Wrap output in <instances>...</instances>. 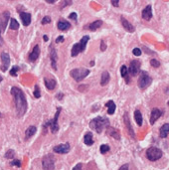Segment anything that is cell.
Returning <instances> with one entry per match:
<instances>
[{
    "mask_svg": "<svg viewBox=\"0 0 169 170\" xmlns=\"http://www.w3.org/2000/svg\"><path fill=\"white\" fill-rule=\"evenodd\" d=\"M11 95H13L15 103V108L16 111H17V116H23L27 111V101H26V95L24 94V92L21 89H19L17 87H12L11 88Z\"/></svg>",
    "mask_w": 169,
    "mask_h": 170,
    "instance_id": "obj_1",
    "label": "cell"
},
{
    "mask_svg": "<svg viewBox=\"0 0 169 170\" xmlns=\"http://www.w3.org/2000/svg\"><path fill=\"white\" fill-rule=\"evenodd\" d=\"M108 127H110V120L107 117L98 116L90 122V127L98 133H102L103 128H107Z\"/></svg>",
    "mask_w": 169,
    "mask_h": 170,
    "instance_id": "obj_2",
    "label": "cell"
},
{
    "mask_svg": "<svg viewBox=\"0 0 169 170\" xmlns=\"http://www.w3.org/2000/svg\"><path fill=\"white\" fill-rule=\"evenodd\" d=\"M90 40V37L89 36H84L83 38L81 39V41L79 43H76L75 45L73 46L72 48V52H71V55L72 57H77L81 52H84V49H86V46H87V43L88 41Z\"/></svg>",
    "mask_w": 169,
    "mask_h": 170,
    "instance_id": "obj_3",
    "label": "cell"
},
{
    "mask_svg": "<svg viewBox=\"0 0 169 170\" xmlns=\"http://www.w3.org/2000/svg\"><path fill=\"white\" fill-rule=\"evenodd\" d=\"M70 75L76 82H80L90 75V70L83 69V68H81V69H74L70 72Z\"/></svg>",
    "mask_w": 169,
    "mask_h": 170,
    "instance_id": "obj_4",
    "label": "cell"
},
{
    "mask_svg": "<svg viewBox=\"0 0 169 170\" xmlns=\"http://www.w3.org/2000/svg\"><path fill=\"white\" fill-rule=\"evenodd\" d=\"M43 170H54L55 169V157L53 154H46L42 159Z\"/></svg>",
    "mask_w": 169,
    "mask_h": 170,
    "instance_id": "obj_5",
    "label": "cell"
},
{
    "mask_svg": "<svg viewBox=\"0 0 169 170\" xmlns=\"http://www.w3.org/2000/svg\"><path fill=\"white\" fill-rule=\"evenodd\" d=\"M152 79L151 77L148 75V73L145 72V71H142L140 73V77L138 79V87L140 88L141 90H145L149 85L151 84Z\"/></svg>",
    "mask_w": 169,
    "mask_h": 170,
    "instance_id": "obj_6",
    "label": "cell"
},
{
    "mask_svg": "<svg viewBox=\"0 0 169 170\" xmlns=\"http://www.w3.org/2000/svg\"><path fill=\"white\" fill-rule=\"evenodd\" d=\"M146 157L150 161H156L162 157V151L157 147H150L146 151Z\"/></svg>",
    "mask_w": 169,
    "mask_h": 170,
    "instance_id": "obj_7",
    "label": "cell"
},
{
    "mask_svg": "<svg viewBox=\"0 0 169 170\" xmlns=\"http://www.w3.org/2000/svg\"><path fill=\"white\" fill-rule=\"evenodd\" d=\"M62 111V108H58L57 109V111L54 116V119H51L50 122H47L46 125H49L50 127V129L53 133H56L57 131L59 130V125H58V119H59V116H60V112Z\"/></svg>",
    "mask_w": 169,
    "mask_h": 170,
    "instance_id": "obj_8",
    "label": "cell"
},
{
    "mask_svg": "<svg viewBox=\"0 0 169 170\" xmlns=\"http://www.w3.org/2000/svg\"><path fill=\"white\" fill-rule=\"evenodd\" d=\"M139 72H140V62L137 61V60H133L129 65V74H130L131 76H136Z\"/></svg>",
    "mask_w": 169,
    "mask_h": 170,
    "instance_id": "obj_9",
    "label": "cell"
},
{
    "mask_svg": "<svg viewBox=\"0 0 169 170\" xmlns=\"http://www.w3.org/2000/svg\"><path fill=\"white\" fill-rule=\"evenodd\" d=\"M70 148L71 146L69 143H63V144H59L54 146L53 150L56 153H59V154H66V153L70 151Z\"/></svg>",
    "mask_w": 169,
    "mask_h": 170,
    "instance_id": "obj_10",
    "label": "cell"
},
{
    "mask_svg": "<svg viewBox=\"0 0 169 170\" xmlns=\"http://www.w3.org/2000/svg\"><path fill=\"white\" fill-rule=\"evenodd\" d=\"M1 61H2L1 70L5 72V71H7L8 67L10 65V56L7 53L3 52V53H1Z\"/></svg>",
    "mask_w": 169,
    "mask_h": 170,
    "instance_id": "obj_11",
    "label": "cell"
},
{
    "mask_svg": "<svg viewBox=\"0 0 169 170\" xmlns=\"http://www.w3.org/2000/svg\"><path fill=\"white\" fill-rule=\"evenodd\" d=\"M50 59H51V65L52 68L54 70H57V59H58V56H57V52L55 50V48L51 45L50 47Z\"/></svg>",
    "mask_w": 169,
    "mask_h": 170,
    "instance_id": "obj_12",
    "label": "cell"
},
{
    "mask_svg": "<svg viewBox=\"0 0 169 170\" xmlns=\"http://www.w3.org/2000/svg\"><path fill=\"white\" fill-rule=\"evenodd\" d=\"M141 15H142V18L144 19V20H146V21L150 20V19L152 18V7H151V5H147V6L142 10Z\"/></svg>",
    "mask_w": 169,
    "mask_h": 170,
    "instance_id": "obj_13",
    "label": "cell"
},
{
    "mask_svg": "<svg viewBox=\"0 0 169 170\" xmlns=\"http://www.w3.org/2000/svg\"><path fill=\"white\" fill-rule=\"evenodd\" d=\"M162 116V111L158 109H153L151 111V114H150V123L151 124H154L155 122L159 119L160 116Z\"/></svg>",
    "mask_w": 169,
    "mask_h": 170,
    "instance_id": "obj_14",
    "label": "cell"
},
{
    "mask_svg": "<svg viewBox=\"0 0 169 170\" xmlns=\"http://www.w3.org/2000/svg\"><path fill=\"white\" fill-rule=\"evenodd\" d=\"M39 56H40V47L38 45H36L33 48L31 53L29 54V60L31 62H35L38 58H39Z\"/></svg>",
    "mask_w": 169,
    "mask_h": 170,
    "instance_id": "obj_15",
    "label": "cell"
},
{
    "mask_svg": "<svg viewBox=\"0 0 169 170\" xmlns=\"http://www.w3.org/2000/svg\"><path fill=\"white\" fill-rule=\"evenodd\" d=\"M44 84H45L46 88L50 90H53L57 86V82H56L55 79H53V78H45Z\"/></svg>",
    "mask_w": 169,
    "mask_h": 170,
    "instance_id": "obj_16",
    "label": "cell"
},
{
    "mask_svg": "<svg viewBox=\"0 0 169 170\" xmlns=\"http://www.w3.org/2000/svg\"><path fill=\"white\" fill-rule=\"evenodd\" d=\"M121 25L122 27L126 30L127 32H129V33H133L134 32V27L132 26V24H130L129 21L126 20L124 17H121Z\"/></svg>",
    "mask_w": 169,
    "mask_h": 170,
    "instance_id": "obj_17",
    "label": "cell"
},
{
    "mask_svg": "<svg viewBox=\"0 0 169 170\" xmlns=\"http://www.w3.org/2000/svg\"><path fill=\"white\" fill-rule=\"evenodd\" d=\"M20 17H21V20H22V23L24 26H28L29 24L31 23V14H30V13L21 12Z\"/></svg>",
    "mask_w": 169,
    "mask_h": 170,
    "instance_id": "obj_18",
    "label": "cell"
},
{
    "mask_svg": "<svg viewBox=\"0 0 169 170\" xmlns=\"http://www.w3.org/2000/svg\"><path fill=\"white\" fill-rule=\"evenodd\" d=\"M107 133H108L110 136H111V137L118 139V140H119V139H121V134H119L118 130L116 129L114 127H108V130H107Z\"/></svg>",
    "mask_w": 169,
    "mask_h": 170,
    "instance_id": "obj_19",
    "label": "cell"
},
{
    "mask_svg": "<svg viewBox=\"0 0 169 170\" xmlns=\"http://www.w3.org/2000/svg\"><path fill=\"white\" fill-rule=\"evenodd\" d=\"M102 25H103V21L102 20H97V21L91 23L90 25L86 26L84 28L88 29V30H91V31H96V30H98V28H100Z\"/></svg>",
    "mask_w": 169,
    "mask_h": 170,
    "instance_id": "obj_20",
    "label": "cell"
},
{
    "mask_svg": "<svg viewBox=\"0 0 169 170\" xmlns=\"http://www.w3.org/2000/svg\"><path fill=\"white\" fill-rule=\"evenodd\" d=\"M169 133V123H164L159 130V135L161 138H165Z\"/></svg>",
    "mask_w": 169,
    "mask_h": 170,
    "instance_id": "obj_21",
    "label": "cell"
},
{
    "mask_svg": "<svg viewBox=\"0 0 169 170\" xmlns=\"http://www.w3.org/2000/svg\"><path fill=\"white\" fill-rule=\"evenodd\" d=\"M124 123H125V125H126L127 129H129V134L131 135L132 138H134V131H133L132 127H131V124H130V122H129V116H127V114H124Z\"/></svg>",
    "mask_w": 169,
    "mask_h": 170,
    "instance_id": "obj_22",
    "label": "cell"
},
{
    "mask_svg": "<svg viewBox=\"0 0 169 170\" xmlns=\"http://www.w3.org/2000/svg\"><path fill=\"white\" fill-rule=\"evenodd\" d=\"M57 27H58V29L61 30V31H66V30H69L71 28V24L69 22L61 20L57 23Z\"/></svg>",
    "mask_w": 169,
    "mask_h": 170,
    "instance_id": "obj_23",
    "label": "cell"
},
{
    "mask_svg": "<svg viewBox=\"0 0 169 170\" xmlns=\"http://www.w3.org/2000/svg\"><path fill=\"white\" fill-rule=\"evenodd\" d=\"M110 80V74H108V72H107V71H105V72L102 74V78H100V85H102L103 87H105V85L108 84Z\"/></svg>",
    "mask_w": 169,
    "mask_h": 170,
    "instance_id": "obj_24",
    "label": "cell"
},
{
    "mask_svg": "<svg viewBox=\"0 0 169 170\" xmlns=\"http://www.w3.org/2000/svg\"><path fill=\"white\" fill-rule=\"evenodd\" d=\"M36 131H37L36 127H34V125H31V127H29L26 129V131H25V138L26 139H29L30 137H32V136H33L34 134L36 133Z\"/></svg>",
    "mask_w": 169,
    "mask_h": 170,
    "instance_id": "obj_25",
    "label": "cell"
},
{
    "mask_svg": "<svg viewBox=\"0 0 169 170\" xmlns=\"http://www.w3.org/2000/svg\"><path fill=\"white\" fill-rule=\"evenodd\" d=\"M105 106L108 108V114H114L116 109V106L113 101H108V103H105Z\"/></svg>",
    "mask_w": 169,
    "mask_h": 170,
    "instance_id": "obj_26",
    "label": "cell"
},
{
    "mask_svg": "<svg viewBox=\"0 0 169 170\" xmlns=\"http://www.w3.org/2000/svg\"><path fill=\"white\" fill-rule=\"evenodd\" d=\"M134 119L138 127H141V125H142V114H141L140 111H138V109H136L134 111Z\"/></svg>",
    "mask_w": 169,
    "mask_h": 170,
    "instance_id": "obj_27",
    "label": "cell"
},
{
    "mask_svg": "<svg viewBox=\"0 0 169 170\" xmlns=\"http://www.w3.org/2000/svg\"><path fill=\"white\" fill-rule=\"evenodd\" d=\"M84 142L87 145H92V144H94V138H92V134L91 132L86 133V135H84Z\"/></svg>",
    "mask_w": 169,
    "mask_h": 170,
    "instance_id": "obj_28",
    "label": "cell"
},
{
    "mask_svg": "<svg viewBox=\"0 0 169 170\" xmlns=\"http://www.w3.org/2000/svg\"><path fill=\"white\" fill-rule=\"evenodd\" d=\"M9 26H10V29L11 30H18L19 29V23L14 18L10 19V25Z\"/></svg>",
    "mask_w": 169,
    "mask_h": 170,
    "instance_id": "obj_29",
    "label": "cell"
},
{
    "mask_svg": "<svg viewBox=\"0 0 169 170\" xmlns=\"http://www.w3.org/2000/svg\"><path fill=\"white\" fill-rule=\"evenodd\" d=\"M127 74H129V70H127V68H126V66H121V77H124V78H125V77L127 76Z\"/></svg>",
    "mask_w": 169,
    "mask_h": 170,
    "instance_id": "obj_30",
    "label": "cell"
},
{
    "mask_svg": "<svg viewBox=\"0 0 169 170\" xmlns=\"http://www.w3.org/2000/svg\"><path fill=\"white\" fill-rule=\"evenodd\" d=\"M100 152H102L103 154H105V153H107L108 151H110V146L107 145V144H103V145H100Z\"/></svg>",
    "mask_w": 169,
    "mask_h": 170,
    "instance_id": "obj_31",
    "label": "cell"
},
{
    "mask_svg": "<svg viewBox=\"0 0 169 170\" xmlns=\"http://www.w3.org/2000/svg\"><path fill=\"white\" fill-rule=\"evenodd\" d=\"M14 155H15L14 150H8V151L6 152V154H5V157H6L7 159H13Z\"/></svg>",
    "mask_w": 169,
    "mask_h": 170,
    "instance_id": "obj_32",
    "label": "cell"
},
{
    "mask_svg": "<svg viewBox=\"0 0 169 170\" xmlns=\"http://www.w3.org/2000/svg\"><path fill=\"white\" fill-rule=\"evenodd\" d=\"M4 30H5V28L3 26V23H2L1 19H0V46L3 45V39H2V37H1V33H2V31H4Z\"/></svg>",
    "mask_w": 169,
    "mask_h": 170,
    "instance_id": "obj_33",
    "label": "cell"
},
{
    "mask_svg": "<svg viewBox=\"0 0 169 170\" xmlns=\"http://www.w3.org/2000/svg\"><path fill=\"white\" fill-rule=\"evenodd\" d=\"M34 97L36 98H39L41 97V93H40V88L39 86H35V89H34Z\"/></svg>",
    "mask_w": 169,
    "mask_h": 170,
    "instance_id": "obj_34",
    "label": "cell"
},
{
    "mask_svg": "<svg viewBox=\"0 0 169 170\" xmlns=\"http://www.w3.org/2000/svg\"><path fill=\"white\" fill-rule=\"evenodd\" d=\"M18 71H19V67H17V66H14V67L11 69V71H10V75L13 76V77H16V76H17Z\"/></svg>",
    "mask_w": 169,
    "mask_h": 170,
    "instance_id": "obj_35",
    "label": "cell"
},
{
    "mask_svg": "<svg viewBox=\"0 0 169 170\" xmlns=\"http://www.w3.org/2000/svg\"><path fill=\"white\" fill-rule=\"evenodd\" d=\"M10 164H11L12 166H16V167H21V161L19 159H14L13 161H11L10 162Z\"/></svg>",
    "mask_w": 169,
    "mask_h": 170,
    "instance_id": "obj_36",
    "label": "cell"
},
{
    "mask_svg": "<svg viewBox=\"0 0 169 170\" xmlns=\"http://www.w3.org/2000/svg\"><path fill=\"white\" fill-rule=\"evenodd\" d=\"M150 64L152 67H154V68H158L160 66V63L157 61V60H155V59H152L150 60Z\"/></svg>",
    "mask_w": 169,
    "mask_h": 170,
    "instance_id": "obj_37",
    "label": "cell"
},
{
    "mask_svg": "<svg viewBox=\"0 0 169 170\" xmlns=\"http://www.w3.org/2000/svg\"><path fill=\"white\" fill-rule=\"evenodd\" d=\"M50 22H51L50 16H45V17L42 19V22H41V23H42L43 25H45V24H48V23H50Z\"/></svg>",
    "mask_w": 169,
    "mask_h": 170,
    "instance_id": "obj_38",
    "label": "cell"
},
{
    "mask_svg": "<svg viewBox=\"0 0 169 170\" xmlns=\"http://www.w3.org/2000/svg\"><path fill=\"white\" fill-rule=\"evenodd\" d=\"M132 53H133L134 56H140V55H141V50H140L139 48H134L132 50Z\"/></svg>",
    "mask_w": 169,
    "mask_h": 170,
    "instance_id": "obj_39",
    "label": "cell"
},
{
    "mask_svg": "<svg viewBox=\"0 0 169 170\" xmlns=\"http://www.w3.org/2000/svg\"><path fill=\"white\" fill-rule=\"evenodd\" d=\"M105 49H107V45H105V41L102 40V41H100V50H102V51H105Z\"/></svg>",
    "mask_w": 169,
    "mask_h": 170,
    "instance_id": "obj_40",
    "label": "cell"
},
{
    "mask_svg": "<svg viewBox=\"0 0 169 170\" xmlns=\"http://www.w3.org/2000/svg\"><path fill=\"white\" fill-rule=\"evenodd\" d=\"M73 170H83V165H82V163H78L77 165L73 168Z\"/></svg>",
    "mask_w": 169,
    "mask_h": 170,
    "instance_id": "obj_41",
    "label": "cell"
},
{
    "mask_svg": "<svg viewBox=\"0 0 169 170\" xmlns=\"http://www.w3.org/2000/svg\"><path fill=\"white\" fill-rule=\"evenodd\" d=\"M69 18L70 19H74V20H77V14H76V13H71Z\"/></svg>",
    "mask_w": 169,
    "mask_h": 170,
    "instance_id": "obj_42",
    "label": "cell"
},
{
    "mask_svg": "<svg viewBox=\"0 0 169 170\" xmlns=\"http://www.w3.org/2000/svg\"><path fill=\"white\" fill-rule=\"evenodd\" d=\"M63 41H64V37H63V36H59L56 39V43H61V42H63Z\"/></svg>",
    "mask_w": 169,
    "mask_h": 170,
    "instance_id": "obj_43",
    "label": "cell"
},
{
    "mask_svg": "<svg viewBox=\"0 0 169 170\" xmlns=\"http://www.w3.org/2000/svg\"><path fill=\"white\" fill-rule=\"evenodd\" d=\"M119 170H129V164H124V165L119 168Z\"/></svg>",
    "mask_w": 169,
    "mask_h": 170,
    "instance_id": "obj_44",
    "label": "cell"
},
{
    "mask_svg": "<svg viewBox=\"0 0 169 170\" xmlns=\"http://www.w3.org/2000/svg\"><path fill=\"white\" fill-rule=\"evenodd\" d=\"M111 4L113 5V6H116V7H118V1H111Z\"/></svg>",
    "mask_w": 169,
    "mask_h": 170,
    "instance_id": "obj_45",
    "label": "cell"
},
{
    "mask_svg": "<svg viewBox=\"0 0 169 170\" xmlns=\"http://www.w3.org/2000/svg\"><path fill=\"white\" fill-rule=\"evenodd\" d=\"M44 41H48V37H47V35H44Z\"/></svg>",
    "mask_w": 169,
    "mask_h": 170,
    "instance_id": "obj_46",
    "label": "cell"
},
{
    "mask_svg": "<svg viewBox=\"0 0 169 170\" xmlns=\"http://www.w3.org/2000/svg\"><path fill=\"white\" fill-rule=\"evenodd\" d=\"M1 82H2V77L0 76V83H1Z\"/></svg>",
    "mask_w": 169,
    "mask_h": 170,
    "instance_id": "obj_47",
    "label": "cell"
},
{
    "mask_svg": "<svg viewBox=\"0 0 169 170\" xmlns=\"http://www.w3.org/2000/svg\"><path fill=\"white\" fill-rule=\"evenodd\" d=\"M168 106H169V101H168Z\"/></svg>",
    "mask_w": 169,
    "mask_h": 170,
    "instance_id": "obj_48",
    "label": "cell"
}]
</instances>
